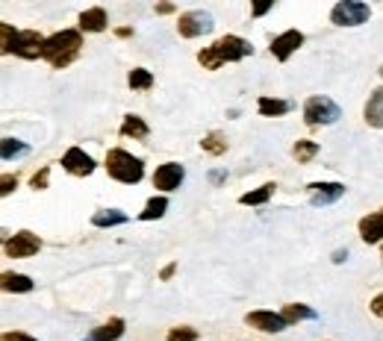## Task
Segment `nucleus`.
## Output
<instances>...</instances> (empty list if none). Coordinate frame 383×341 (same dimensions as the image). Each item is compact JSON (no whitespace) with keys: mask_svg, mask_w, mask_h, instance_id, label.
I'll use <instances>...</instances> for the list:
<instances>
[{"mask_svg":"<svg viewBox=\"0 0 383 341\" xmlns=\"http://www.w3.org/2000/svg\"><path fill=\"white\" fill-rule=\"evenodd\" d=\"M80 48H83L80 33L77 30H62V33H56V36H51L45 41V53L41 56H45L53 68H65L77 59Z\"/></svg>","mask_w":383,"mask_h":341,"instance_id":"1","label":"nucleus"},{"mask_svg":"<svg viewBox=\"0 0 383 341\" xmlns=\"http://www.w3.org/2000/svg\"><path fill=\"white\" fill-rule=\"evenodd\" d=\"M106 170H110V177L118 180V183H139L145 177V165L142 159L130 156L127 151H110L106 153Z\"/></svg>","mask_w":383,"mask_h":341,"instance_id":"2","label":"nucleus"},{"mask_svg":"<svg viewBox=\"0 0 383 341\" xmlns=\"http://www.w3.org/2000/svg\"><path fill=\"white\" fill-rule=\"evenodd\" d=\"M339 118H342V109L330 100V97H310L304 103V121L310 126H318V124H336Z\"/></svg>","mask_w":383,"mask_h":341,"instance_id":"3","label":"nucleus"},{"mask_svg":"<svg viewBox=\"0 0 383 341\" xmlns=\"http://www.w3.org/2000/svg\"><path fill=\"white\" fill-rule=\"evenodd\" d=\"M372 15V9L366 4H357V0H342V4H336L333 12H330V21L336 27H360L366 24Z\"/></svg>","mask_w":383,"mask_h":341,"instance_id":"4","label":"nucleus"},{"mask_svg":"<svg viewBox=\"0 0 383 341\" xmlns=\"http://www.w3.org/2000/svg\"><path fill=\"white\" fill-rule=\"evenodd\" d=\"M212 50L219 53L221 65H224V62H239V59H245V56L253 53L251 41H245V38H239V36H224V38H219L216 45H212Z\"/></svg>","mask_w":383,"mask_h":341,"instance_id":"5","label":"nucleus"},{"mask_svg":"<svg viewBox=\"0 0 383 341\" xmlns=\"http://www.w3.org/2000/svg\"><path fill=\"white\" fill-rule=\"evenodd\" d=\"M212 27H216V24H212V15H209V12H201V9L186 12V15H180V21H177V30H180L183 38H198V36L209 33Z\"/></svg>","mask_w":383,"mask_h":341,"instance_id":"6","label":"nucleus"},{"mask_svg":"<svg viewBox=\"0 0 383 341\" xmlns=\"http://www.w3.org/2000/svg\"><path fill=\"white\" fill-rule=\"evenodd\" d=\"M45 41L48 38H41L36 30H24V33H18L12 53L15 56H24V59H38L41 53H45Z\"/></svg>","mask_w":383,"mask_h":341,"instance_id":"7","label":"nucleus"},{"mask_svg":"<svg viewBox=\"0 0 383 341\" xmlns=\"http://www.w3.org/2000/svg\"><path fill=\"white\" fill-rule=\"evenodd\" d=\"M245 324L260 330V332H283L289 327V321L283 315H274V312H248L245 315Z\"/></svg>","mask_w":383,"mask_h":341,"instance_id":"8","label":"nucleus"},{"mask_svg":"<svg viewBox=\"0 0 383 341\" xmlns=\"http://www.w3.org/2000/svg\"><path fill=\"white\" fill-rule=\"evenodd\" d=\"M183 177H186L183 165H177V162H165V165L157 168V174H154V188H159V191H174V188H180Z\"/></svg>","mask_w":383,"mask_h":341,"instance_id":"9","label":"nucleus"},{"mask_svg":"<svg viewBox=\"0 0 383 341\" xmlns=\"http://www.w3.org/2000/svg\"><path fill=\"white\" fill-rule=\"evenodd\" d=\"M41 247L38 236H33V232H18V236H12L6 242V256H12V259H27V256H36Z\"/></svg>","mask_w":383,"mask_h":341,"instance_id":"10","label":"nucleus"},{"mask_svg":"<svg viewBox=\"0 0 383 341\" xmlns=\"http://www.w3.org/2000/svg\"><path fill=\"white\" fill-rule=\"evenodd\" d=\"M304 45V33H298V30H286L283 36H278L271 41V56L274 59H280V62H286L298 48Z\"/></svg>","mask_w":383,"mask_h":341,"instance_id":"11","label":"nucleus"},{"mask_svg":"<svg viewBox=\"0 0 383 341\" xmlns=\"http://www.w3.org/2000/svg\"><path fill=\"white\" fill-rule=\"evenodd\" d=\"M62 168H65L68 174H74V177H89L95 170V159L89 153H83L80 147H71V151L62 156Z\"/></svg>","mask_w":383,"mask_h":341,"instance_id":"12","label":"nucleus"},{"mask_svg":"<svg viewBox=\"0 0 383 341\" xmlns=\"http://www.w3.org/2000/svg\"><path fill=\"white\" fill-rule=\"evenodd\" d=\"M342 195H345V185H342V183H313V185H310V200H313V206L336 203Z\"/></svg>","mask_w":383,"mask_h":341,"instance_id":"13","label":"nucleus"},{"mask_svg":"<svg viewBox=\"0 0 383 341\" xmlns=\"http://www.w3.org/2000/svg\"><path fill=\"white\" fill-rule=\"evenodd\" d=\"M360 236H363V242H369V244L383 242V209L372 212V215H366L363 221H360Z\"/></svg>","mask_w":383,"mask_h":341,"instance_id":"14","label":"nucleus"},{"mask_svg":"<svg viewBox=\"0 0 383 341\" xmlns=\"http://www.w3.org/2000/svg\"><path fill=\"white\" fill-rule=\"evenodd\" d=\"M80 30H86V33H100V30H106V12H103L100 6L86 9V12L80 15Z\"/></svg>","mask_w":383,"mask_h":341,"instance_id":"15","label":"nucleus"},{"mask_svg":"<svg viewBox=\"0 0 383 341\" xmlns=\"http://www.w3.org/2000/svg\"><path fill=\"white\" fill-rule=\"evenodd\" d=\"M366 124L383 130V89H374L369 103H366Z\"/></svg>","mask_w":383,"mask_h":341,"instance_id":"16","label":"nucleus"},{"mask_svg":"<svg viewBox=\"0 0 383 341\" xmlns=\"http://www.w3.org/2000/svg\"><path fill=\"white\" fill-rule=\"evenodd\" d=\"M121 335H124V321L121 318H112L110 324H103L92 332V341H118Z\"/></svg>","mask_w":383,"mask_h":341,"instance_id":"17","label":"nucleus"},{"mask_svg":"<svg viewBox=\"0 0 383 341\" xmlns=\"http://www.w3.org/2000/svg\"><path fill=\"white\" fill-rule=\"evenodd\" d=\"M121 136H133V139H147V124L139 115H127L121 124Z\"/></svg>","mask_w":383,"mask_h":341,"instance_id":"18","label":"nucleus"},{"mask_svg":"<svg viewBox=\"0 0 383 341\" xmlns=\"http://www.w3.org/2000/svg\"><path fill=\"white\" fill-rule=\"evenodd\" d=\"M4 288L6 291H33V280H30V276H24V274L6 271L4 274Z\"/></svg>","mask_w":383,"mask_h":341,"instance_id":"19","label":"nucleus"},{"mask_svg":"<svg viewBox=\"0 0 383 341\" xmlns=\"http://www.w3.org/2000/svg\"><path fill=\"white\" fill-rule=\"evenodd\" d=\"M124 221H127V215L121 209H106V212H98V215L92 218L95 227H115V224H124Z\"/></svg>","mask_w":383,"mask_h":341,"instance_id":"20","label":"nucleus"},{"mask_svg":"<svg viewBox=\"0 0 383 341\" xmlns=\"http://www.w3.org/2000/svg\"><path fill=\"white\" fill-rule=\"evenodd\" d=\"M274 195V183H268V185H263V188H257V191H248V195H242V206H260V203H266L268 197Z\"/></svg>","mask_w":383,"mask_h":341,"instance_id":"21","label":"nucleus"},{"mask_svg":"<svg viewBox=\"0 0 383 341\" xmlns=\"http://www.w3.org/2000/svg\"><path fill=\"white\" fill-rule=\"evenodd\" d=\"M283 318H286V321L292 324V321H315V312L313 309H307V306H301V303H292V306H286L283 309Z\"/></svg>","mask_w":383,"mask_h":341,"instance_id":"22","label":"nucleus"},{"mask_svg":"<svg viewBox=\"0 0 383 341\" xmlns=\"http://www.w3.org/2000/svg\"><path fill=\"white\" fill-rule=\"evenodd\" d=\"M165 209H168V200L165 197H154V200H147V206H145V212H142V221H157V218H162L165 215Z\"/></svg>","mask_w":383,"mask_h":341,"instance_id":"23","label":"nucleus"},{"mask_svg":"<svg viewBox=\"0 0 383 341\" xmlns=\"http://www.w3.org/2000/svg\"><path fill=\"white\" fill-rule=\"evenodd\" d=\"M289 103L286 100H271V97H260V115H286Z\"/></svg>","mask_w":383,"mask_h":341,"instance_id":"24","label":"nucleus"},{"mask_svg":"<svg viewBox=\"0 0 383 341\" xmlns=\"http://www.w3.org/2000/svg\"><path fill=\"white\" fill-rule=\"evenodd\" d=\"M315 153H318V144H315V141H298V144L292 147V156H295L298 162H310Z\"/></svg>","mask_w":383,"mask_h":341,"instance_id":"25","label":"nucleus"},{"mask_svg":"<svg viewBox=\"0 0 383 341\" xmlns=\"http://www.w3.org/2000/svg\"><path fill=\"white\" fill-rule=\"evenodd\" d=\"M151 85H154L151 71H145V68H133L130 71V89H151Z\"/></svg>","mask_w":383,"mask_h":341,"instance_id":"26","label":"nucleus"},{"mask_svg":"<svg viewBox=\"0 0 383 341\" xmlns=\"http://www.w3.org/2000/svg\"><path fill=\"white\" fill-rule=\"evenodd\" d=\"M30 151V147L24 141H15V139H4V159H15V156H24Z\"/></svg>","mask_w":383,"mask_h":341,"instance_id":"27","label":"nucleus"},{"mask_svg":"<svg viewBox=\"0 0 383 341\" xmlns=\"http://www.w3.org/2000/svg\"><path fill=\"white\" fill-rule=\"evenodd\" d=\"M198 62L204 68H209V71H216V68H221V59H219V53L212 50V48H206V50H201L198 53Z\"/></svg>","mask_w":383,"mask_h":341,"instance_id":"28","label":"nucleus"},{"mask_svg":"<svg viewBox=\"0 0 383 341\" xmlns=\"http://www.w3.org/2000/svg\"><path fill=\"white\" fill-rule=\"evenodd\" d=\"M0 48H4V53H12V48H15V38H18V33L9 27V24H0Z\"/></svg>","mask_w":383,"mask_h":341,"instance_id":"29","label":"nucleus"},{"mask_svg":"<svg viewBox=\"0 0 383 341\" xmlns=\"http://www.w3.org/2000/svg\"><path fill=\"white\" fill-rule=\"evenodd\" d=\"M201 147H204V151H209V153H224V141H221V136L219 133H212V136H206L204 141H201Z\"/></svg>","mask_w":383,"mask_h":341,"instance_id":"30","label":"nucleus"},{"mask_svg":"<svg viewBox=\"0 0 383 341\" xmlns=\"http://www.w3.org/2000/svg\"><path fill=\"white\" fill-rule=\"evenodd\" d=\"M195 338H198V332L192 327H177V330L168 332V341H195Z\"/></svg>","mask_w":383,"mask_h":341,"instance_id":"31","label":"nucleus"},{"mask_svg":"<svg viewBox=\"0 0 383 341\" xmlns=\"http://www.w3.org/2000/svg\"><path fill=\"white\" fill-rule=\"evenodd\" d=\"M48 177H51V168H41L33 177V188H48Z\"/></svg>","mask_w":383,"mask_h":341,"instance_id":"32","label":"nucleus"},{"mask_svg":"<svg viewBox=\"0 0 383 341\" xmlns=\"http://www.w3.org/2000/svg\"><path fill=\"white\" fill-rule=\"evenodd\" d=\"M0 185H4V188H0V195H9V191H12V188H15V185H18V180H15V177H9V174H6V177H4V183H0Z\"/></svg>","mask_w":383,"mask_h":341,"instance_id":"33","label":"nucleus"},{"mask_svg":"<svg viewBox=\"0 0 383 341\" xmlns=\"http://www.w3.org/2000/svg\"><path fill=\"white\" fill-rule=\"evenodd\" d=\"M372 312H374L377 318H383V294H377L374 301H372Z\"/></svg>","mask_w":383,"mask_h":341,"instance_id":"34","label":"nucleus"},{"mask_svg":"<svg viewBox=\"0 0 383 341\" xmlns=\"http://www.w3.org/2000/svg\"><path fill=\"white\" fill-rule=\"evenodd\" d=\"M4 341H36V338H30V335H24V332H6Z\"/></svg>","mask_w":383,"mask_h":341,"instance_id":"35","label":"nucleus"},{"mask_svg":"<svg viewBox=\"0 0 383 341\" xmlns=\"http://www.w3.org/2000/svg\"><path fill=\"white\" fill-rule=\"evenodd\" d=\"M271 9V4H260V6H253V15H266Z\"/></svg>","mask_w":383,"mask_h":341,"instance_id":"36","label":"nucleus"},{"mask_svg":"<svg viewBox=\"0 0 383 341\" xmlns=\"http://www.w3.org/2000/svg\"><path fill=\"white\" fill-rule=\"evenodd\" d=\"M345 256H348V250H336L333 253V262H345Z\"/></svg>","mask_w":383,"mask_h":341,"instance_id":"37","label":"nucleus"},{"mask_svg":"<svg viewBox=\"0 0 383 341\" xmlns=\"http://www.w3.org/2000/svg\"><path fill=\"white\" fill-rule=\"evenodd\" d=\"M380 77H383V65H380Z\"/></svg>","mask_w":383,"mask_h":341,"instance_id":"38","label":"nucleus"},{"mask_svg":"<svg viewBox=\"0 0 383 341\" xmlns=\"http://www.w3.org/2000/svg\"><path fill=\"white\" fill-rule=\"evenodd\" d=\"M89 341H92V338H89Z\"/></svg>","mask_w":383,"mask_h":341,"instance_id":"39","label":"nucleus"}]
</instances>
